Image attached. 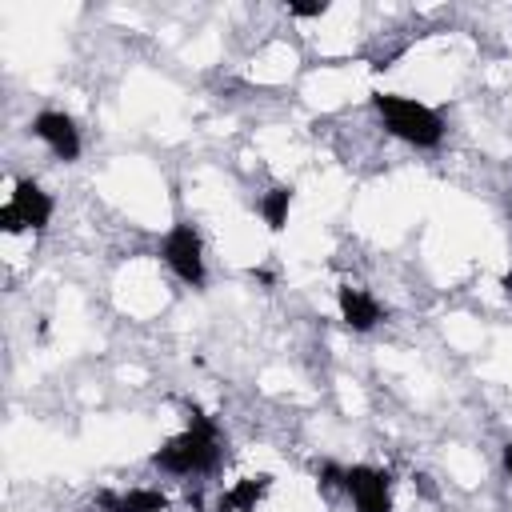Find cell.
Wrapping results in <instances>:
<instances>
[{
    "label": "cell",
    "mask_w": 512,
    "mask_h": 512,
    "mask_svg": "<svg viewBox=\"0 0 512 512\" xmlns=\"http://www.w3.org/2000/svg\"><path fill=\"white\" fill-rule=\"evenodd\" d=\"M28 128H32V136H36L56 160H64V164H72V160L80 156V148H84L76 120H72L68 112H60V108H44V112H36Z\"/></svg>",
    "instance_id": "6"
},
{
    "label": "cell",
    "mask_w": 512,
    "mask_h": 512,
    "mask_svg": "<svg viewBox=\"0 0 512 512\" xmlns=\"http://www.w3.org/2000/svg\"><path fill=\"white\" fill-rule=\"evenodd\" d=\"M224 440L212 416L192 412L188 424L152 452V468L164 476H212L220 468Z\"/></svg>",
    "instance_id": "1"
},
{
    "label": "cell",
    "mask_w": 512,
    "mask_h": 512,
    "mask_svg": "<svg viewBox=\"0 0 512 512\" xmlns=\"http://www.w3.org/2000/svg\"><path fill=\"white\" fill-rule=\"evenodd\" d=\"M328 12V0H312V4H288V16H296V20H316V16H324Z\"/></svg>",
    "instance_id": "10"
},
{
    "label": "cell",
    "mask_w": 512,
    "mask_h": 512,
    "mask_svg": "<svg viewBox=\"0 0 512 512\" xmlns=\"http://www.w3.org/2000/svg\"><path fill=\"white\" fill-rule=\"evenodd\" d=\"M336 312H340L344 328H352V332H372L384 320L380 300L360 284H340L336 288Z\"/></svg>",
    "instance_id": "7"
},
{
    "label": "cell",
    "mask_w": 512,
    "mask_h": 512,
    "mask_svg": "<svg viewBox=\"0 0 512 512\" xmlns=\"http://www.w3.org/2000/svg\"><path fill=\"white\" fill-rule=\"evenodd\" d=\"M376 120L384 124L388 136L412 144V148H440L444 140V120L436 108H428L416 96H400V92H376L372 96Z\"/></svg>",
    "instance_id": "2"
},
{
    "label": "cell",
    "mask_w": 512,
    "mask_h": 512,
    "mask_svg": "<svg viewBox=\"0 0 512 512\" xmlns=\"http://www.w3.org/2000/svg\"><path fill=\"white\" fill-rule=\"evenodd\" d=\"M160 260L168 264V272L188 284V288H204L208 280V256H204V236L196 232V224H172L160 240Z\"/></svg>",
    "instance_id": "4"
},
{
    "label": "cell",
    "mask_w": 512,
    "mask_h": 512,
    "mask_svg": "<svg viewBox=\"0 0 512 512\" xmlns=\"http://www.w3.org/2000/svg\"><path fill=\"white\" fill-rule=\"evenodd\" d=\"M256 212H260V220H264L272 232H284V228H288V212H292V188H288V184H272V188L260 196Z\"/></svg>",
    "instance_id": "9"
},
{
    "label": "cell",
    "mask_w": 512,
    "mask_h": 512,
    "mask_svg": "<svg viewBox=\"0 0 512 512\" xmlns=\"http://www.w3.org/2000/svg\"><path fill=\"white\" fill-rule=\"evenodd\" d=\"M56 212V200L36 184V180H12V192L0 208V232L20 236V232H44Z\"/></svg>",
    "instance_id": "3"
},
{
    "label": "cell",
    "mask_w": 512,
    "mask_h": 512,
    "mask_svg": "<svg viewBox=\"0 0 512 512\" xmlns=\"http://www.w3.org/2000/svg\"><path fill=\"white\" fill-rule=\"evenodd\" d=\"M108 512H168V496L160 488H128L100 496Z\"/></svg>",
    "instance_id": "8"
},
{
    "label": "cell",
    "mask_w": 512,
    "mask_h": 512,
    "mask_svg": "<svg viewBox=\"0 0 512 512\" xmlns=\"http://www.w3.org/2000/svg\"><path fill=\"white\" fill-rule=\"evenodd\" d=\"M500 464H504V472H508V480H512V440L500 448Z\"/></svg>",
    "instance_id": "11"
},
{
    "label": "cell",
    "mask_w": 512,
    "mask_h": 512,
    "mask_svg": "<svg viewBox=\"0 0 512 512\" xmlns=\"http://www.w3.org/2000/svg\"><path fill=\"white\" fill-rule=\"evenodd\" d=\"M340 492L352 500L356 512H388L392 508V480L376 464H352V468H344Z\"/></svg>",
    "instance_id": "5"
}]
</instances>
